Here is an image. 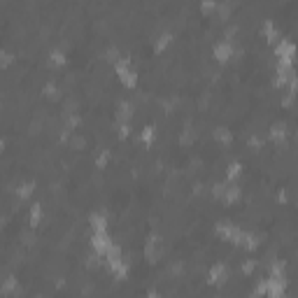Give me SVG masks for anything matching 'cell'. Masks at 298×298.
<instances>
[{"label":"cell","mask_w":298,"mask_h":298,"mask_svg":"<svg viewBox=\"0 0 298 298\" xmlns=\"http://www.w3.org/2000/svg\"><path fill=\"white\" fill-rule=\"evenodd\" d=\"M114 73H117L119 82L126 86V89H133V86L138 84V70L133 68L128 56H117L114 58Z\"/></svg>","instance_id":"cell-1"},{"label":"cell","mask_w":298,"mask_h":298,"mask_svg":"<svg viewBox=\"0 0 298 298\" xmlns=\"http://www.w3.org/2000/svg\"><path fill=\"white\" fill-rule=\"evenodd\" d=\"M212 56L219 61V63H228L235 56V44L231 37H222L212 44Z\"/></svg>","instance_id":"cell-2"},{"label":"cell","mask_w":298,"mask_h":298,"mask_svg":"<svg viewBox=\"0 0 298 298\" xmlns=\"http://www.w3.org/2000/svg\"><path fill=\"white\" fill-rule=\"evenodd\" d=\"M112 245L114 242L110 238V231H93V235H91V247H93V252L98 256H105Z\"/></svg>","instance_id":"cell-3"},{"label":"cell","mask_w":298,"mask_h":298,"mask_svg":"<svg viewBox=\"0 0 298 298\" xmlns=\"http://www.w3.org/2000/svg\"><path fill=\"white\" fill-rule=\"evenodd\" d=\"M210 284H224L226 279H228V266L226 263H214L210 268Z\"/></svg>","instance_id":"cell-4"},{"label":"cell","mask_w":298,"mask_h":298,"mask_svg":"<svg viewBox=\"0 0 298 298\" xmlns=\"http://www.w3.org/2000/svg\"><path fill=\"white\" fill-rule=\"evenodd\" d=\"M172 31H163V33H159V37L154 40V52H166L168 47H170V42H172Z\"/></svg>","instance_id":"cell-5"},{"label":"cell","mask_w":298,"mask_h":298,"mask_svg":"<svg viewBox=\"0 0 298 298\" xmlns=\"http://www.w3.org/2000/svg\"><path fill=\"white\" fill-rule=\"evenodd\" d=\"M91 231H107V214L105 212H93L89 217Z\"/></svg>","instance_id":"cell-6"},{"label":"cell","mask_w":298,"mask_h":298,"mask_svg":"<svg viewBox=\"0 0 298 298\" xmlns=\"http://www.w3.org/2000/svg\"><path fill=\"white\" fill-rule=\"evenodd\" d=\"M119 114V124H128V121H130V117H133V105H130V103H128V100H121V103H119V110H117Z\"/></svg>","instance_id":"cell-7"},{"label":"cell","mask_w":298,"mask_h":298,"mask_svg":"<svg viewBox=\"0 0 298 298\" xmlns=\"http://www.w3.org/2000/svg\"><path fill=\"white\" fill-rule=\"evenodd\" d=\"M49 61H52V65H65L68 63V56H65L63 49H58V47H56V49L49 52Z\"/></svg>","instance_id":"cell-8"},{"label":"cell","mask_w":298,"mask_h":298,"mask_svg":"<svg viewBox=\"0 0 298 298\" xmlns=\"http://www.w3.org/2000/svg\"><path fill=\"white\" fill-rule=\"evenodd\" d=\"M40 219H42V205H40V203H33V207H31V226H37Z\"/></svg>","instance_id":"cell-9"},{"label":"cell","mask_w":298,"mask_h":298,"mask_svg":"<svg viewBox=\"0 0 298 298\" xmlns=\"http://www.w3.org/2000/svg\"><path fill=\"white\" fill-rule=\"evenodd\" d=\"M240 172H242V166H240L238 161H233V163L228 166V170H226V177H228V182H235Z\"/></svg>","instance_id":"cell-10"},{"label":"cell","mask_w":298,"mask_h":298,"mask_svg":"<svg viewBox=\"0 0 298 298\" xmlns=\"http://www.w3.org/2000/svg\"><path fill=\"white\" fill-rule=\"evenodd\" d=\"M33 191H35V184H33V182H23L21 186L17 189V193H19V198H28V196H31Z\"/></svg>","instance_id":"cell-11"},{"label":"cell","mask_w":298,"mask_h":298,"mask_svg":"<svg viewBox=\"0 0 298 298\" xmlns=\"http://www.w3.org/2000/svg\"><path fill=\"white\" fill-rule=\"evenodd\" d=\"M14 289H17V279H14V277L2 279V284H0V291H2V294H12Z\"/></svg>","instance_id":"cell-12"},{"label":"cell","mask_w":298,"mask_h":298,"mask_svg":"<svg viewBox=\"0 0 298 298\" xmlns=\"http://www.w3.org/2000/svg\"><path fill=\"white\" fill-rule=\"evenodd\" d=\"M154 135H156L154 126H145V128H142V142H145V145H151V142H154Z\"/></svg>","instance_id":"cell-13"},{"label":"cell","mask_w":298,"mask_h":298,"mask_svg":"<svg viewBox=\"0 0 298 298\" xmlns=\"http://www.w3.org/2000/svg\"><path fill=\"white\" fill-rule=\"evenodd\" d=\"M214 138L219 140V142H226V145H228V142H231V130H226V128H217V130H214Z\"/></svg>","instance_id":"cell-14"},{"label":"cell","mask_w":298,"mask_h":298,"mask_svg":"<svg viewBox=\"0 0 298 298\" xmlns=\"http://www.w3.org/2000/svg\"><path fill=\"white\" fill-rule=\"evenodd\" d=\"M0 63H2V65L14 63V54L7 52V49H2V52H0Z\"/></svg>","instance_id":"cell-15"},{"label":"cell","mask_w":298,"mask_h":298,"mask_svg":"<svg viewBox=\"0 0 298 298\" xmlns=\"http://www.w3.org/2000/svg\"><path fill=\"white\" fill-rule=\"evenodd\" d=\"M44 93H47V96H49V98H54V96H56V93H58V86L54 84V82H49V84L44 86Z\"/></svg>","instance_id":"cell-16"},{"label":"cell","mask_w":298,"mask_h":298,"mask_svg":"<svg viewBox=\"0 0 298 298\" xmlns=\"http://www.w3.org/2000/svg\"><path fill=\"white\" fill-rule=\"evenodd\" d=\"M201 10L203 12H214V10H217V2H212V0H207V2H201Z\"/></svg>","instance_id":"cell-17"},{"label":"cell","mask_w":298,"mask_h":298,"mask_svg":"<svg viewBox=\"0 0 298 298\" xmlns=\"http://www.w3.org/2000/svg\"><path fill=\"white\" fill-rule=\"evenodd\" d=\"M0 296H2V291H0Z\"/></svg>","instance_id":"cell-18"}]
</instances>
